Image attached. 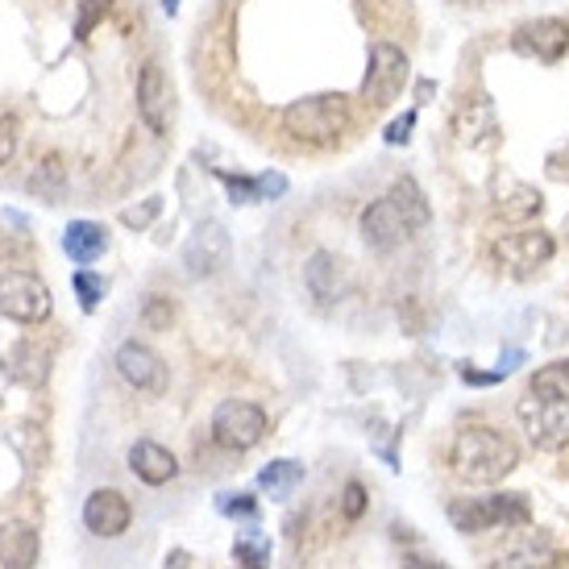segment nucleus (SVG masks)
<instances>
[{"label":"nucleus","mask_w":569,"mask_h":569,"mask_svg":"<svg viewBox=\"0 0 569 569\" xmlns=\"http://www.w3.org/2000/svg\"><path fill=\"white\" fill-rule=\"evenodd\" d=\"M63 250L76 267H92L96 258L109 250V233L96 221H71L63 229Z\"/></svg>","instance_id":"6ab92c4d"},{"label":"nucleus","mask_w":569,"mask_h":569,"mask_svg":"<svg viewBox=\"0 0 569 569\" xmlns=\"http://www.w3.org/2000/svg\"><path fill=\"white\" fill-rule=\"evenodd\" d=\"M217 511H221L224 520L253 523V520H258V499H253V495H246V490H221V495H217Z\"/></svg>","instance_id":"4be33fe9"},{"label":"nucleus","mask_w":569,"mask_h":569,"mask_svg":"<svg viewBox=\"0 0 569 569\" xmlns=\"http://www.w3.org/2000/svg\"><path fill=\"white\" fill-rule=\"evenodd\" d=\"M411 233H420V229H416V221L408 217V208L399 204L396 191L379 196V200H375V204L362 212V241L375 253L399 250V246H403Z\"/></svg>","instance_id":"6e6552de"},{"label":"nucleus","mask_w":569,"mask_h":569,"mask_svg":"<svg viewBox=\"0 0 569 569\" xmlns=\"http://www.w3.org/2000/svg\"><path fill=\"white\" fill-rule=\"evenodd\" d=\"M449 466L461 482L490 487V482H503L520 466V445L490 425H466L449 445Z\"/></svg>","instance_id":"f257e3e1"},{"label":"nucleus","mask_w":569,"mask_h":569,"mask_svg":"<svg viewBox=\"0 0 569 569\" xmlns=\"http://www.w3.org/2000/svg\"><path fill=\"white\" fill-rule=\"evenodd\" d=\"M411 126H416V112H403V117H399L396 126L387 129V142H391V146L408 142V138H411Z\"/></svg>","instance_id":"c756f323"},{"label":"nucleus","mask_w":569,"mask_h":569,"mask_svg":"<svg viewBox=\"0 0 569 569\" xmlns=\"http://www.w3.org/2000/svg\"><path fill=\"white\" fill-rule=\"evenodd\" d=\"M13 150H17V129H13V121H0V167L13 159Z\"/></svg>","instance_id":"c85d7f7f"},{"label":"nucleus","mask_w":569,"mask_h":569,"mask_svg":"<svg viewBox=\"0 0 569 569\" xmlns=\"http://www.w3.org/2000/svg\"><path fill=\"white\" fill-rule=\"evenodd\" d=\"M557 370H561V379H566V387H569V358L566 362H557Z\"/></svg>","instance_id":"72a5a7b5"},{"label":"nucleus","mask_w":569,"mask_h":569,"mask_svg":"<svg viewBox=\"0 0 569 569\" xmlns=\"http://www.w3.org/2000/svg\"><path fill=\"white\" fill-rule=\"evenodd\" d=\"M162 212V200L159 196H150V200H146V204H138V208H126V212H121V224H126V229H146V224L154 221V217H159Z\"/></svg>","instance_id":"bb28decb"},{"label":"nucleus","mask_w":569,"mask_h":569,"mask_svg":"<svg viewBox=\"0 0 569 569\" xmlns=\"http://www.w3.org/2000/svg\"><path fill=\"white\" fill-rule=\"evenodd\" d=\"M490 569H553V557L545 553V549H516V553L499 557Z\"/></svg>","instance_id":"393cba45"},{"label":"nucleus","mask_w":569,"mask_h":569,"mask_svg":"<svg viewBox=\"0 0 569 569\" xmlns=\"http://www.w3.org/2000/svg\"><path fill=\"white\" fill-rule=\"evenodd\" d=\"M303 482V466L291 458H279L262 466L258 470V490H267L270 499H287V495H296V487Z\"/></svg>","instance_id":"aec40b11"},{"label":"nucleus","mask_w":569,"mask_h":569,"mask_svg":"<svg viewBox=\"0 0 569 569\" xmlns=\"http://www.w3.org/2000/svg\"><path fill=\"white\" fill-rule=\"evenodd\" d=\"M129 523H133V503H129L121 490L100 487L83 499V528H88L92 537L117 540L129 532Z\"/></svg>","instance_id":"f8f14e48"},{"label":"nucleus","mask_w":569,"mask_h":569,"mask_svg":"<svg viewBox=\"0 0 569 569\" xmlns=\"http://www.w3.org/2000/svg\"><path fill=\"white\" fill-rule=\"evenodd\" d=\"M38 553H42V537L38 528L21 520H4L0 523V566L4 569H33L38 566Z\"/></svg>","instance_id":"f3484780"},{"label":"nucleus","mask_w":569,"mask_h":569,"mask_svg":"<svg viewBox=\"0 0 569 569\" xmlns=\"http://www.w3.org/2000/svg\"><path fill=\"white\" fill-rule=\"evenodd\" d=\"M520 425L540 453H557L569 445V387L557 366H545L532 379L528 396L520 399Z\"/></svg>","instance_id":"f03ea898"},{"label":"nucleus","mask_w":569,"mask_h":569,"mask_svg":"<svg viewBox=\"0 0 569 569\" xmlns=\"http://www.w3.org/2000/svg\"><path fill=\"white\" fill-rule=\"evenodd\" d=\"M109 13H112V0H80V4H76V38H80V42H88V38H92V30Z\"/></svg>","instance_id":"b1692460"},{"label":"nucleus","mask_w":569,"mask_h":569,"mask_svg":"<svg viewBox=\"0 0 569 569\" xmlns=\"http://www.w3.org/2000/svg\"><path fill=\"white\" fill-rule=\"evenodd\" d=\"M511 47L528 59H537V63H561L569 54V21H561V17L523 21L520 30L511 33Z\"/></svg>","instance_id":"9d476101"},{"label":"nucleus","mask_w":569,"mask_h":569,"mask_svg":"<svg viewBox=\"0 0 569 569\" xmlns=\"http://www.w3.org/2000/svg\"><path fill=\"white\" fill-rule=\"evenodd\" d=\"M267 437V411L250 403V399H224L212 411V441L229 449V453H246Z\"/></svg>","instance_id":"0eeeda50"},{"label":"nucleus","mask_w":569,"mask_h":569,"mask_svg":"<svg viewBox=\"0 0 569 569\" xmlns=\"http://www.w3.org/2000/svg\"><path fill=\"white\" fill-rule=\"evenodd\" d=\"M408 76H411V63L408 54L391 42H375L370 47V67H366V80H362V100L366 109H387L391 100H399V92L408 88Z\"/></svg>","instance_id":"39448f33"},{"label":"nucleus","mask_w":569,"mask_h":569,"mask_svg":"<svg viewBox=\"0 0 569 569\" xmlns=\"http://www.w3.org/2000/svg\"><path fill=\"white\" fill-rule=\"evenodd\" d=\"M117 370H121V379L129 387H138L146 396H162L167 391V362L150 346H142V341H126V346L117 349Z\"/></svg>","instance_id":"4468645a"},{"label":"nucleus","mask_w":569,"mask_h":569,"mask_svg":"<svg viewBox=\"0 0 569 569\" xmlns=\"http://www.w3.org/2000/svg\"><path fill=\"white\" fill-rule=\"evenodd\" d=\"M71 287H76V296H80L83 312H96V308H100V300H104V279H100L96 270H88V267H80L76 274H71Z\"/></svg>","instance_id":"5701e85b"},{"label":"nucleus","mask_w":569,"mask_h":569,"mask_svg":"<svg viewBox=\"0 0 569 569\" xmlns=\"http://www.w3.org/2000/svg\"><path fill=\"white\" fill-rule=\"evenodd\" d=\"M557 253V241L545 233V229H516V233H503L495 241V258L511 270H537L545 267Z\"/></svg>","instance_id":"ddd939ff"},{"label":"nucleus","mask_w":569,"mask_h":569,"mask_svg":"<svg viewBox=\"0 0 569 569\" xmlns=\"http://www.w3.org/2000/svg\"><path fill=\"white\" fill-rule=\"evenodd\" d=\"M528 520H532V507H528V495H520V490L487 495V499H453L449 503V523L466 537L487 532V528H523Z\"/></svg>","instance_id":"20e7f679"},{"label":"nucleus","mask_w":569,"mask_h":569,"mask_svg":"<svg viewBox=\"0 0 569 569\" xmlns=\"http://www.w3.org/2000/svg\"><path fill=\"white\" fill-rule=\"evenodd\" d=\"M188 566H191L188 549H171V553H167V566H162V569H188Z\"/></svg>","instance_id":"473e14b6"},{"label":"nucleus","mask_w":569,"mask_h":569,"mask_svg":"<svg viewBox=\"0 0 569 569\" xmlns=\"http://www.w3.org/2000/svg\"><path fill=\"white\" fill-rule=\"evenodd\" d=\"M341 516H346V520H362L366 516V487L362 482H346V490H341Z\"/></svg>","instance_id":"cd10ccee"},{"label":"nucleus","mask_w":569,"mask_h":569,"mask_svg":"<svg viewBox=\"0 0 569 569\" xmlns=\"http://www.w3.org/2000/svg\"><path fill=\"white\" fill-rule=\"evenodd\" d=\"M283 129L296 142L308 146H332L349 129V96L341 92H320L291 100L283 109Z\"/></svg>","instance_id":"7ed1b4c3"},{"label":"nucleus","mask_w":569,"mask_h":569,"mask_svg":"<svg viewBox=\"0 0 569 569\" xmlns=\"http://www.w3.org/2000/svg\"><path fill=\"white\" fill-rule=\"evenodd\" d=\"M549 174H553V179H569V142L557 146L553 154H549Z\"/></svg>","instance_id":"7c9ffc66"},{"label":"nucleus","mask_w":569,"mask_h":569,"mask_svg":"<svg viewBox=\"0 0 569 569\" xmlns=\"http://www.w3.org/2000/svg\"><path fill=\"white\" fill-rule=\"evenodd\" d=\"M171 320H174V303L167 300V296H150V300L142 303V325L146 329H171Z\"/></svg>","instance_id":"a878e982"},{"label":"nucleus","mask_w":569,"mask_h":569,"mask_svg":"<svg viewBox=\"0 0 569 569\" xmlns=\"http://www.w3.org/2000/svg\"><path fill=\"white\" fill-rule=\"evenodd\" d=\"M129 470L133 478H142L146 487H167L179 475V461L167 445L159 441H133L129 445Z\"/></svg>","instance_id":"dca6fc26"},{"label":"nucleus","mask_w":569,"mask_h":569,"mask_svg":"<svg viewBox=\"0 0 569 569\" xmlns=\"http://www.w3.org/2000/svg\"><path fill=\"white\" fill-rule=\"evenodd\" d=\"M224 183V191H229V200L233 204H262V200H279L287 191V179L279 171H267V174H253V179H246V174H217Z\"/></svg>","instance_id":"a211bd4d"},{"label":"nucleus","mask_w":569,"mask_h":569,"mask_svg":"<svg viewBox=\"0 0 569 569\" xmlns=\"http://www.w3.org/2000/svg\"><path fill=\"white\" fill-rule=\"evenodd\" d=\"M303 287L317 303H337L349 287V267L346 258H337L332 250H317L303 262Z\"/></svg>","instance_id":"2eb2a0df"},{"label":"nucleus","mask_w":569,"mask_h":569,"mask_svg":"<svg viewBox=\"0 0 569 569\" xmlns=\"http://www.w3.org/2000/svg\"><path fill=\"white\" fill-rule=\"evenodd\" d=\"M233 258V241H229V229L221 221H204L196 224V233L183 241V267H188L191 279H212L221 274Z\"/></svg>","instance_id":"1a4fd4ad"},{"label":"nucleus","mask_w":569,"mask_h":569,"mask_svg":"<svg viewBox=\"0 0 569 569\" xmlns=\"http://www.w3.org/2000/svg\"><path fill=\"white\" fill-rule=\"evenodd\" d=\"M42 174H47V179H63V167H59V159H50L47 167H42ZM30 188L33 191H47V188H42V179H30ZM47 196L54 200V191H47Z\"/></svg>","instance_id":"2f4dec72"},{"label":"nucleus","mask_w":569,"mask_h":569,"mask_svg":"<svg viewBox=\"0 0 569 569\" xmlns=\"http://www.w3.org/2000/svg\"><path fill=\"white\" fill-rule=\"evenodd\" d=\"M50 287L30 270H4L0 274V317L13 325H42L50 317Z\"/></svg>","instance_id":"423d86ee"},{"label":"nucleus","mask_w":569,"mask_h":569,"mask_svg":"<svg viewBox=\"0 0 569 569\" xmlns=\"http://www.w3.org/2000/svg\"><path fill=\"white\" fill-rule=\"evenodd\" d=\"M270 537L267 532H258V528H246L238 532L233 540V566L238 569H270Z\"/></svg>","instance_id":"412c9836"},{"label":"nucleus","mask_w":569,"mask_h":569,"mask_svg":"<svg viewBox=\"0 0 569 569\" xmlns=\"http://www.w3.org/2000/svg\"><path fill=\"white\" fill-rule=\"evenodd\" d=\"M138 117L150 133H171L174 126V88L159 63H146L138 76Z\"/></svg>","instance_id":"9b49d317"}]
</instances>
